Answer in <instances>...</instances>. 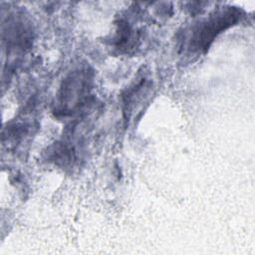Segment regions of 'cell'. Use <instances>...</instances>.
I'll return each mask as SVG.
<instances>
[{"label": "cell", "instance_id": "6da1fadb", "mask_svg": "<svg viewBox=\"0 0 255 255\" xmlns=\"http://www.w3.org/2000/svg\"><path fill=\"white\" fill-rule=\"evenodd\" d=\"M235 16L236 15L228 11L224 14H218L215 17L211 18L209 21H207L205 25L202 26L199 30L200 34L199 37L197 38V41H199V45L204 49L207 48V46L212 41L214 36L224 28L228 27Z\"/></svg>", "mask_w": 255, "mask_h": 255}]
</instances>
